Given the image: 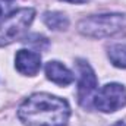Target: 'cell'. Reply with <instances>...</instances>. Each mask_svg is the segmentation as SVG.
<instances>
[{"label":"cell","instance_id":"6da1fadb","mask_svg":"<svg viewBox=\"0 0 126 126\" xmlns=\"http://www.w3.org/2000/svg\"><path fill=\"white\" fill-rule=\"evenodd\" d=\"M70 109L66 100L46 93L28 97L18 110L25 126H67Z\"/></svg>","mask_w":126,"mask_h":126},{"label":"cell","instance_id":"7a4b0ae2","mask_svg":"<svg viewBox=\"0 0 126 126\" xmlns=\"http://www.w3.org/2000/svg\"><path fill=\"white\" fill-rule=\"evenodd\" d=\"M126 25V16L122 13L91 15L79 21L78 31L91 38H104L119 32Z\"/></svg>","mask_w":126,"mask_h":126},{"label":"cell","instance_id":"3957f363","mask_svg":"<svg viewBox=\"0 0 126 126\" xmlns=\"http://www.w3.org/2000/svg\"><path fill=\"white\" fill-rule=\"evenodd\" d=\"M34 16L35 10L31 7H24L10 13L0 24V47L16 41L31 25Z\"/></svg>","mask_w":126,"mask_h":126},{"label":"cell","instance_id":"277c9868","mask_svg":"<svg viewBox=\"0 0 126 126\" xmlns=\"http://www.w3.org/2000/svg\"><path fill=\"white\" fill-rule=\"evenodd\" d=\"M94 106L103 113H113L126 106V88L120 84H106L94 97Z\"/></svg>","mask_w":126,"mask_h":126},{"label":"cell","instance_id":"5b68a950","mask_svg":"<svg viewBox=\"0 0 126 126\" xmlns=\"http://www.w3.org/2000/svg\"><path fill=\"white\" fill-rule=\"evenodd\" d=\"M78 72H79V87H78V101L82 107L88 109L91 100H94L97 91V76L93 67L85 60H78Z\"/></svg>","mask_w":126,"mask_h":126},{"label":"cell","instance_id":"8992f818","mask_svg":"<svg viewBox=\"0 0 126 126\" xmlns=\"http://www.w3.org/2000/svg\"><path fill=\"white\" fill-rule=\"evenodd\" d=\"M15 66L22 75L34 76L41 67V57L31 50H19L15 56Z\"/></svg>","mask_w":126,"mask_h":126},{"label":"cell","instance_id":"52a82bcc","mask_svg":"<svg viewBox=\"0 0 126 126\" xmlns=\"http://www.w3.org/2000/svg\"><path fill=\"white\" fill-rule=\"evenodd\" d=\"M46 75L51 82L57 85H69L73 81V73L64 64L56 60H50L46 64Z\"/></svg>","mask_w":126,"mask_h":126},{"label":"cell","instance_id":"ba28073f","mask_svg":"<svg viewBox=\"0 0 126 126\" xmlns=\"http://www.w3.org/2000/svg\"><path fill=\"white\" fill-rule=\"evenodd\" d=\"M44 24L54 31H63L69 27V19L62 12H46L43 15Z\"/></svg>","mask_w":126,"mask_h":126},{"label":"cell","instance_id":"9c48e42d","mask_svg":"<svg viewBox=\"0 0 126 126\" xmlns=\"http://www.w3.org/2000/svg\"><path fill=\"white\" fill-rule=\"evenodd\" d=\"M109 59L114 66L126 69V44H116L110 47Z\"/></svg>","mask_w":126,"mask_h":126},{"label":"cell","instance_id":"30bf717a","mask_svg":"<svg viewBox=\"0 0 126 126\" xmlns=\"http://www.w3.org/2000/svg\"><path fill=\"white\" fill-rule=\"evenodd\" d=\"M24 43H27V44H30L32 47H35L37 50H44L48 46V40L46 37L40 35V34H32V35H30L27 40H24Z\"/></svg>","mask_w":126,"mask_h":126},{"label":"cell","instance_id":"8fae6325","mask_svg":"<svg viewBox=\"0 0 126 126\" xmlns=\"http://www.w3.org/2000/svg\"><path fill=\"white\" fill-rule=\"evenodd\" d=\"M63 1H67V3H87L88 0H63Z\"/></svg>","mask_w":126,"mask_h":126},{"label":"cell","instance_id":"7c38bea8","mask_svg":"<svg viewBox=\"0 0 126 126\" xmlns=\"http://www.w3.org/2000/svg\"><path fill=\"white\" fill-rule=\"evenodd\" d=\"M113 126H126V123H125V122H116Z\"/></svg>","mask_w":126,"mask_h":126},{"label":"cell","instance_id":"4fadbf2b","mask_svg":"<svg viewBox=\"0 0 126 126\" xmlns=\"http://www.w3.org/2000/svg\"><path fill=\"white\" fill-rule=\"evenodd\" d=\"M0 16H1V7H0Z\"/></svg>","mask_w":126,"mask_h":126},{"label":"cell","instance_id":"5bb4252c","mask_svg":"<svg viewBox=\"0 0 126 126\" xmlns=\"http://www.w3.org/2000/svg\"><path fill=\"white\" fill-rule=\"evenodd\" d=\"M6 1H10V0H6Z\"/></svg>","mask_w":126,"mask_h":126}]
</instances>
